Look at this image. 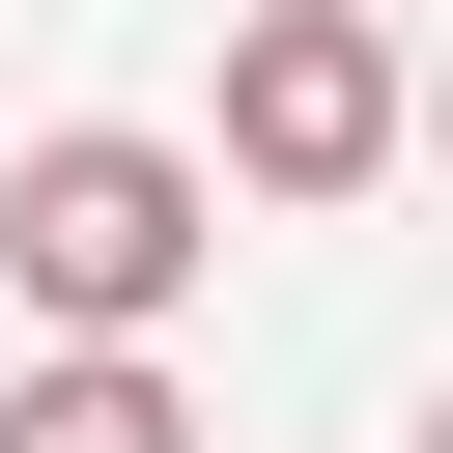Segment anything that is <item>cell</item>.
<instances>
[{"label": "cell", "instance_id": "3", "mask_svg": "<svg viewBox=\"0 0 453 453\" xmlns=\"http://www.w3.org/2000/svg\"><path fill=\"white\" fill-rule=\"evenodd\" d=\"M0 453H198V396H170V340H57L0 396Z\"/></svg>", "mask_w": 453, "mask_h": 453}, {"label": "cell", "instance_id": "2", "mask_svg": "<svg viewBox=\"0 0 453 453\" xmlns=\"http://www.w3.org/2000/svg\"><path fill=\"white\" fill-rule=\"evenodd\" d=\"M396 170V28L368 0H255L226 28V170L198 198H368Z\"/></svg>", "mask_w": 453, "mask_h": 453}, {"label": "cell", "instance_id": "1", "mask_svg": "<svg viewBox=\"0 0 453 453\" xmlns=\"http://www.w3.org/2000/svg\"><path fill=\"white\" fill-rule=\"evenodd\" d=\"M198 255H226V198H198V142H142V113H57V142L0 170V283H28L57 340H170Z\"/></svg>", "mask_w": 453, "mask_h": 453}]
</instances>
